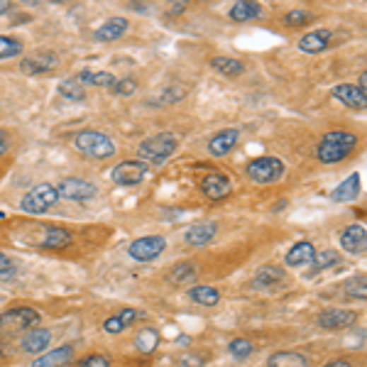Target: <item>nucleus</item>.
<instances>
[{
  "mask_svg": "<svg viewBox=\"0 0 367 367\" xmlns=\"http://www.w3.org/2000/svg\"><path fill=\"white\" fill-rule=\"evenodd\" d=\"M355 147H358V135H355V132L333 130L321 137V142H318L316 147V157L318 162L323 164H336V162H343Z\"/></svg>",
  "mask_w": 367,
  "mask_h": 367,
  "instance_id": "nucleus-1",
  "label": "nucleus"
},
{
  "mask_svg": "<svg viewBox=\"0 0 367 367\" xmlns=\"http://www.w3.org/2000/svg\"><path fill=\"white\" fill-rule=\"evenodd\" d=\"M177 135L174 132H162V135H152L147 140L140 142L137 154H140V162L150 164H164L174 152H177Z\"/></svg>",
  "mask_w": 367,
  "mask_h": 367,
  "instance_id": "nucleus-2",
  "label": "nucleus"
},
{
  "mask_svg": "<svg viewBox=\"0 0 367 367\" xmlns=\"http://www.w3.org/2000/svg\"><path fill=\"white\" fill-rule=\"evenodd\" d=\"M40 311H35L30 306H15L10 311L0 313V333H5V336H10V333H28L40 326Z\"/></svg>",
  "mask_w": 367,
  "mask_h": 367,
  "instance_id": "nucleus-3",
  "label": "nucleus"
},
{
  "mask_svg": "<svg viewBox=\"0 0 367 367\" xmlns=\"http://www.w3.org/2000/svg\"><path fill=\"white\" fill-rule=\"evenodd\" d=\"M74 145H76L78 152H83L86 157L91 159H108L115 154V145L113 140H110L108 135H103V132L98 130H83L76 135V140H74Z\"/></svg>",
  "mask_w": 367,
  "mask_h": 367,
  "instance_id": "nucleus-4",
  "label": "nucleus"
},
{
  "mask_svg": "<svg viewBox=\"0 0 367 367\" xmlns=\"http://www.w3.org/2000/svg\"><path fill=\"white\" fill-rule=\"evenodd\" d=\"M59 201V194H57V186L52 184H37L25 194V199L20 201V209L25 214H45L52 206Z\"/></svg>",
  "mask_w": 367,
  "mask_h": 367,
  "instance_id": "nucleus-5",
  "label": "nucleus"
},
{
  "mask_svg": "<svg viewBox=\"0 0 367 367\" xmlns=\"http://www.w3.org/2000/svg\"><path fill=\"white\" fill-rule=\"evenodd\" d=\"M245 172L255 184H272L279 182L281 174H284V162L276 157H257L247 164Z\"/></svg>",
  "mask_w": 367,
  "mask_h": 367,
  "instance_id": "nucleus-6",
  "label": "nucleus"
},
{
  "mask_svg": "<svg viewBox=\"0 0 367 367\" xmlns=\"http://www.w3.org/2000/svg\"><path fill=\"white\" fill-rule=\"evenodd\" d=\"M164 250H167V240H164V238L147 235V238H137L135 243H130L127 255H130L132 260H137V262H152V260H157Z\"/></svg>",
  "mask_w": 367,
  "mask_h": 367,
  "instance_id": "nucleus-7",
  "label": "nucleus"
},
{
  "mask_svg": "<svg viewBox=\"0 0 367 367\" xmlns=\"http://www.w3.org/2000/svg\"><path fill=\"white\" fill-rule=\"evenodd\" d=\"M147 177V164L140 162V159H130V162H120L113 167L110 172V179L120 186H135V184H142Z\"/></svg>",
  "mask_w": 367,
  "mask_h": 367,
  "instance_id": "nucleus-8",
  "label": "nucleus"
},
{
  "mask_svg": "<svg viewBox=\"0 0 367 367\" xmlns=\"http://www.w3.org/2000/svg\"><path fill=\"white\" fill-rule=\"evenodd\" d=\"M318 326L326 328V331H340V328H348L358 321V313L350 311V308H328V311L318 313Z\"/></svg>",
  "mask_w": 367,
  "mask_h": 367,
  "instance_id": "nucleus-9",
  "label": "nucleus"
},
{
  "mask_svg": "<svg viewBox=\"0 0 367 367\" xmlns=\"http://www.w3.org/2000/svg\"><path fill=\"white\" fill-rule=\"evenodd\" d=\"M57 194L69 201H86L95 196V186L91 182H83V179L69 177V179H62V184L57 186Z\"/></svg>",
  "mask_w": 367,
  "mask_h": 367,
  "instance_id": "nucleus-10",
  "label": "nucleus"
},
{
  "mask_svg": "<svg viewBox=\"0 0 367 367\" xmlns=\"http://www.w3.org/2000/svg\"><path fill=\"white\" fill-rule=\"evenodd\" d=\"M201 191L206 194V199L223 201L233 191V184H231V179H228L226 174L211 172V174H206V177L201 179Z\"/></svg>",
  "mask_w": 367,
  "mask_h": 367,
  "instance_id": "nucleus-11",
  "label": "nucleus"
},
{
  "mask_svg": "<svg viewBox=\"0 0 367 367\" xmlns=\"http://www.w3.org/2000/svg\"><path fill=\"white\" fill-rule=\"evenodd\" d=\"M340 245H343L345 252L350 255H363L367 247V231L363 223H353L340 233Z\"/></svg>",
  "mask_w": 367,
  "mask_h": 367,
  "instance_id": "nucleus-12",
  "label": "nucleus"
},
{
  "mask_svg": "<svg viewBox=\"0 0 367 367\" xmlns=\"http://www.w3.org/2000/svg\"><path fill=\"white\" fill-rule=\"evenodd\" d=\"M331 40H333V32L321 28V30H313L308 32V35H304L299 40V49L306 52V54H318V52L328 49L331 47Z\"/></svg>",
  "mask_w": 367,
  "mask_h": 367,
  "instance_id": "nucleus-13",
  "label": "nucleus"
},
{
  "mask_svg": "<svg viewBox=\"0 0 367 367\" xmlns=\"http://www.w3.org/2000/svg\"><path fill=\"white\" fill-rule=\"evenodd\" d=\"M57 64H59V57H57L54 52H40V54L23 59L20 69H23L25 74H45V71H54Z\"/></svg>",
  "mask_w": 367,
  "mask_h": 367,
  "instance_id": "nucleus-14",
  "label": "nucleus"
},
{
  "mask_svg": "<svg viewBox=\"0 0 367 367\" xmlns=\"http://www.w3.org/2000/svg\"><path fill=\"white\" fill-rule=\"evenodd\" d=\"M238 140H240V132L235 130V127H228V130H221L214 140L209 142V152L214 154V157H226L228 152L235 150Z\"/></svg>",
  "mask_w": 367,
  "mask_h": 367,
  "instance_id": "nucleus-15",
  "label": "nucleus"
},
{
  "mask_svg": "<svg viewBox=\"0 0 367 367\" xmlns=\"http://www.w3.org/2000/svg\"><path fill=\"white\" fill-rule=\"evenodd\" d=\"M216 233H218V226L214 221H201V223H194V226L184 233V240L186 245H209L216 238Z\"/></svg>",
  "mask_w": 367,
  "mask_h": 367,
  "instance_id": "nucleus-16",
  "label": "nucleus"
},
{
  "mask_svg": "<svg viewBox=\"0 0 367 367\" xmlns=\"http://www.w3.org/2000/svg\"><path fill=\"white\" fill-rule=\"evenodd\" d=\"M333 98H338L343 105L353 110H365L367 105V95L365 91H360L358 86H350V83H343V86H336L333 88Z\"/></svg>",
  "mask_w": 367,
  "mask_h": 367,
  "instance_id": "nucleus-17",
  "label": "nucleus"
},
{
  "mask_svg": "<svg viewBox=\"0 0 367 367\" xmlns=\"http://www.w3.org/2000/svg\"><path fill=\"white\" fill-rule=\"evenodd\" d=\"M71 360H74V348L71 345H62V348H54L49 353L40 355L32 363V367H66Z\"/></svg>",
  "mask_w": 367,
  "mask_h": 367,
  "instance_id": "nucleus-18",
  "label": "nucleus"
},
{
  "mask_svg": "<svg viewBox=\"0 0 367 367\" xmlns=\"http://www.w3.org/2000/svg\"><path fill=\"white\" fill-rule=\"evenodd\" d=\"M49 340H52V333L47 331V328H32L23 338V350L30 355H40L49 348Z\"/></svg>",
  "mask_w": 367,
  "mask_h": 367,
  "instance_id": "nucleus-19",
  "label": "nucleus"
},
{
  "mask_svg": "<svg viewBox=\"0 0 367 367\" xmlns=\"http://www.w3.org/2000/svg\"><path fill=\"white\" fill-rule=\"evenodd\" d=\"M127 32V20L125 18H110L108 23H103L98 30L93 32L95 42H115Z\"/></svg>",
  "mask_w": 367,
  "mask_h": 367,
  "instance_id": "nucleus-20",
  "label": "nucleus"
},
{
  "mask_svg": "<svg viewBox=\"0 0 367 367\" xmlns=\"http://www.w3.org/2000/svg\"><path fill=\"white\" fill-rule=\"evenodd\" d=\"M140 318V311H135V308H125V311H120V313H115V316H110V318H105V323H103V331L105 333H122L125 328H130L132 323Z\"/></svg>",
  "mask_w": 367,
  "mask_h": 367,
  "instance_id": "nucleus-21",
  "label": "nucleus"
},
{
  "mask_svg": "<svg viewBox=\"0 0 367 367\" xmlns=\"http://www.w3.org/2000/svg\"><path fill=\"white\" fill-rule=\"evenodd\" d=\"M313 257H316V247H313L311 243L301 240V243H296L294 247L289 250V252H286L284 262L289 264V267H301V264L311 262Z\"/></svg>",
  "mask_w": 367,
  "mask_h": 367,
  "instance_id": "nucleus-22",
  "label": "nucleus"
},
{
  "mask_svg": "<svg viewBox=\"0 0 367 367\" xmlns=\"http://www.w3.org/2000/svg\"><path fill=\"white\" fill-rule=\"evenodd\" d=\"M267 367H311L306 355L294 353V350H279V353L269 355Z\"/></svg>",
  "mask_w": 367,
  "mask_h": 367,
  "instance_id": "nucleus-23",
  "label": "nucleus"
},
{
  "mask_svg": "<svg viewBox=\"0 0 367 367\" xmlns=\"http://www.w3.org/2000/svg\"><path fill=\"white\" fill-rule=\"evenodd\" d=\"M358 194H360V174L355 172L333 189L331 199L333 201H355L358 199Z\"/></svg>",
  "mask_w": 367,
  "mask_h": 367,
  "instance_id": "nucleus-24",
  "label": "nucleus"
},
{
  "mask_svg": "<svg viewBox=\"0 0 367 367\" xmlns=\"http://www.w3.org/2000/svg\"><path fill=\"white\" fill-rule=\"evenodd\" d=\"M71 245V233L64 231L59 226H49L45 231V240H42V247L45 250H62Z\"/></svg>",
  "mask_w": 367,
  "mask_h": 367,
  "instance_id": "nucleus-25",
  "label": "nucleus"
},
{
  "mask_svg": "<svg viewBox=\"0 0 367 367\" xmlns=\"http://www.w3.org/2000/svg\"><path fill=\"white\" fill-rule=\"evenodd\" d=\"M231 20H235V23H247V20H255L262 15V8H260L257 3H252V0H240V3H235L231 8Z\"/></svg>",
  "mask_w": 367,
  "mask_h": 367,
  "instance_id": "nucleus-26",
  "label": "nucleus"
},
{
  "mask_svg": "<svg viewBox=\"0 0 367 367\" xmlns=\"http://www.w3.org/2000/svg\"><path fill=\"white\" fill-rule=\"evenodd\" d=\"M78 81H83V83H91V86H98V88H113V83L118 81V78L113 76V74H108V71H81L78 74Z\"/></svg>",
  "mask_w": 367,
  "mask_h": 367,
  "instance_id": "nucleus-27",
  "label": "nucleus"
},
{
  "mask_svg": "<svg viewBox=\"0 0 367 367\" xmlns=\"http://www.w3.org/2000/svg\"><path fill=\"white\" fill-rule=\"evenodd\" d=\"M211 66H214L216 71H221L223 76H240L245 71L243 62L233 59V57H214V59H211Z\"/></svg>",
  "mask_w": 367,
  "mask_h": 367,
  "instance_id": "nucleus-28",
  "label": "nucleus"
},
{
  "mask_svg": "<svg viewBox=\"0 0 367 367\" xmlns=\"http://www.w3.org/2000/svg\"><path fill=\"white\" fill-rule=\"evenodd\" d=\"M59 93L64 95V100H74V103H81L86 98V91H83V83L78 81L76 76L66 78V81L59 83Z\"/></svg>",
  "mask_w": 367,
  "mask_h": 367,
  "instance_id": "nucleus-29",
  "label": "nucleus"
},
{
  "mask_svg": "<svg viewBox=\"0 0 367 367\" xmlns=\"http://www.w3.org/2000/svg\"><path fill=\"white\" fill-rule=\"evenodd\" d=\"M189 296L201 306H216L221 301V291L214 289V286H194L189 291Z\"/></svg>",
  "mask_w": 367,
  "mask_h": 367,
  "instance_id": "nucleus-30",
  "label": "nucleus"
},
{
  "mask_svg": "<svg viewBox=\"0 0 367 367\" xmlns=\"http://www.w3.org/2000/svg\"><path fill=\"white\" fill-rule=\"evenodd\" d=\"M281 276H284V272H281L279 267L264 264V267H260L257 274H255V286H274L281 281Z\"/></svg>",
  "mask_w": 367,
  "mask_h": 367,
  "instance_id": "nucleus-31",
  "label": "nucleus"
},
{
  "mask_svg": "<svg viewBox=\"0 0 367 367\" xmlns=\"http://www.w3.org/2000/svg\"><path fill=\"white\" fill-rule=\"evenodd\" d=\"M169 284L179 286V284H186V281H191L196 276V267L191 262H179L174 264L172 269H169Z\"/></svg>",
  "mask_w": 367,
  "mask_h": 367,
  "instance_id": "nucleus-32",
  "label": "nucleus"
},
{
  "mask_svg": "<svg viewBox=\"0 0 367 367\" xmlns=\"http://www.w3.org/2000/svg\"><path fill=\"white\" fill-rule=\"evenodd\" d=\"M157 343H159V333L154 331V328H142V331L135 336V345H137V350H140L142 355L154 353Z\"/></svg>",
  "mask_w": 367,
  "mask_h": 367,
  "instance_id": "nucleus-33",
  "label": "nucleus"
},
{
  "mask_svg": "<svg viewBox=\"0 0 367 367\" xmlns=\"http://www.w3.org/2000/svg\"><path fill=\"white\" fill-rule=\"evenodd\" d=\"M345 296L348 299H365L367 296V289H365V274H358V276H350L343 286Z\"/></svg>",
  "mask_w": 367,
  "mask_h": 367,
  "instance_id": "nucleus-34",
  "label": "nucleus"
},
{
  "mask_svg": "<svg viewBox=\"0 0 367 367\" xmlns=\"http://www.w3.org/2000/svg\"><path fill=\"white\" fill-rule=\"evenodd\" d=\"M23 54V45H20L15 37L0 35V59H10V57Z\"/></svg>",
  "mask_w": 367,
  "mask_h": 367,
  "instance_id": "nucleus-35",
  "label": "nucleus"
},
{
  "mask_svg": "<svg viewBox=\"0 0 367 367\" xmlns=\"http://www.w3.org/2000/svg\"><path fill=\"white\" fill-rule=\"evenodd\" d=\"M311 262H313V272H321V269H326V267H333V264H338V262H340V257H338L336 250H326V252L316 255V257H313Z\"/></svg>",
  "mask_w": 367,
  "mask_h": 367,
  "instance_id": "nucleus-36",
  "label": "nucleus"
},
{
  "mask_svg": "<svg viewBox=\"0 0 367 367\" xmlns=\"http://www.w3.org/2000/svg\"><path fill=\"white\" fill-rule=\"evenodd\" d=\"M228 350H231L233 358L243 360V358H247V355H252V343H250L247 338H235L231 345H228Z\"/></svg>",
  "mask_w": 367,
  "mask_h": 367,
  "instance_id": "nucleus-37",
  "label": "nucleus"
},
{
  "mask_svg": "<svg viewBox=\"0 0 367 367\" xmlns=\"http://www.w3.org/2000/svg\"><path fill=\"white\" fill-rule=\"evenodd\" d=\"M308 20H311V13H306V10H289V13L284 15V25H286V28H296V25H306Z\"/></svg>",
  "mask_w": 367,
  "mask_h": 367,
  "instance_id": "nucleus-38",
  "label": "nucleus"
},
{
  "mask_svg": "<svg viewBox=\"0 0 367 367\" xmlns=\"http://www.w3.org/2000/svg\"><path fill=\"white\" fill-rule=\"evenodd\" d=\"M115 95H132L137 91V81L135 78H118V81L113 83V88H110Z\"/></svg>",
  "mask_w": 367,
  "mask_h": 367,
  "instance_id": "nucleus-39",
  "label": "nucleus"
},
{
  "mask_svg": "<svg viewBox=\"0 0 367 367\" xmlns=\"http://www.w3.org/2000/svg\"><path fill=\"white\" fill-rule=\"evenodd\" d=\"M15 272H18L15 262L5 252H0V279H13Z\"/></svg>",
  "mask_w": 367,
  "mask_h": 367,
  "instance_id": "nucleus-40",
  "label": "nucleus"
},
{
  "mask_svg": "<svg viewBox=\"0 0 367 367\" xmlns=\"http://www.w3.org/2000/svg\"><path fill=\"white\" fill-rule=\"evenodd\" d=\"M78 367H110V360L105 355H88Z\"/></svg>",
  "mask_w": 367,
  "mask_h": 367,
  "instance_id": "nucleus-41",
  "label": "nucleus"
},
{
  "mask_svg": "<svg viewBox=\"0 0 367 367\" xmlns=\"http://www.w3.org/2000/svg\"><path fill=\"white\" fill-rule=\"evenodd\" d=\"M184 88L182 86H172V88H167V91L162 93V98H164V103H177V100H182L184 98Z\"/></svg>",
  "mask_w": 367,
  "mask_h": 367,
  "instance_id": "nucleus-42",
  "label": "nucleus"
},
{
  "mask_svg": "<svg viewBox=\"0 0 367 367\" xmlns=\"http://www.w3.org/2000/svg\"><path fill=\"white\" fill-rule=\"evenodd\" d=\"M182 365L184 367H204L206 358H201V355H196V353H186V355H182Z\"/></svg>",
  "mask_w": 367,
  "mask_h": 367,
  "instance_id": "nucleus-43",
  "label": "nucleus"
},
{
  "mask_svg": "<svg viewBox=\"0 0 367 367\" xmlns=\"http://www.w3.org/2000/svg\"><path fill=\"white\" fill-rule=\"evenodd\" d=\"M8 147H10V137H8V132L0 130V154L8 152Z\"/></svg>",
  "mask_w": 367,
  "mask_h": 367,
  "instance_id": "nucleus-44",
  "label": "nucleus"
},
{
  "mask_svg": "<svg viewBox=\"0 0 367 367\" xmlns=\"http://www.w3.org/2000/svg\"><path fill=\"white\" fill-rule=\"evenodd\" d=\"M323 367H353L348 363V360H333V363H328V365H323Z\"/></svg>",
  "mask_w": 367,
  "mask_h": 367,
  "instance_id": "nucleus-45",
  "label": "nucleus"
},
{
  "mask_svg": "<svg viewBox=\"0 0 367 367\" xmlns=\"http://www.w3.org/2000/svg\"><path fill=\"white\" fill-rule=\"evenodd\" d=\"M365 86H367V74L363 71V74H360V86L358 88H360V91H365Z\"/></svg>",
  "mask_w": 367,
  "mask_h": 367,
  "instance_id": "nucleus-46",
  "label": "nucleus"
},
{
  "mask_svg": "<svg viewBox=\"0 0 367 367\" xmlns=\"http://www.w3.org/2000/svg\"><path fill=\"white\" fill-rule=\"evenodd\" d=\"M10 10V3H5V0H0V15H5Z\"/></svg>",
  "mask_w": 367,
  "mask_h": 367,
  "instance_id": "nucleus-47",
  "label": "nucleus"
}]
</instances>
